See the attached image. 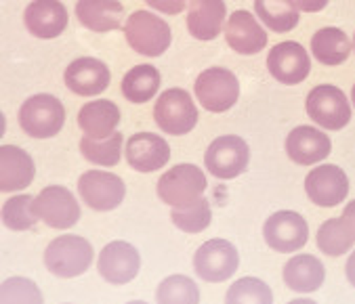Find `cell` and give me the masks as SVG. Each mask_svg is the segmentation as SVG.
<instances>
[{"label":"cell","mask_w":355,"mask_h":304,"mask_svg":"<svg viewBox=\"0 0 355 304\" xmlns=\"http://www.w3.org/2000/svg\"><path fill=\"white\" fill-rule=\"evenodd\" d=\"M42 260L51 275L59 279H76L91 269L95 260V248L83 235L65 233L49 242Z\"/></svg>","instance_id":"6da1fadb"},{"label":"cell","mask_w":355,"mask_h":304,"mask_svg":"<svg viewBox=\"0 0 355 304\" xmlns=\"http://www.w3.org/2000/svg\"><path fill=\"white\" fill-rule=\"evenodd\" d=\"M124 38L126 44L144 57H160L173 44V30L166 19L152 11H135L124 19Z\"/></svg>","instance_id":"7a4b0ae2"},{"label":"cell","mask_w":355,"mask_h":304,"mask_svg":"<svg viewBox=\"0 0 355 304\" xmlns=\"http://www.w3.org/2000/svg\"><path fill=\"white\" fill-rule=\"evenodd\" d=\"M193 95L202 109L210 114H225L240 101V82L232 69L212 65L198 73Z\"/></svg>","instance_id":"3957f363"},{"label":"cell","mask_w":355,"mask_h":304,"mask_svg":"<svg viewBox=\"0 0 355 304\" xmlns=\"http://www.w3.org/2000/svg\"><path fill=\"white\" fill-rule=\"evenodd\" d=\"M65 107L63 103L49 93H38L28 97L17 114L19 120V128L36 141H44V138H53L61 132L63 124H65Z\"/></svg>","instance_id":"277c9868"},{"label":"cell","mask_w":355,"mask_h":304,"mask_svg":"<svg viewBox=\"0 0 355 304\" xmlns=\"http://www.w3.org/2000/svg\"><path fill=\"white\" fill-rule=\"evenodd\" d=\"M200 111L193 97L179 87L166 89L154 103V122L168 136H183L198 126Z\"/></svg>","instance_id":"5b68a950"},{"label":"cell","mask_w":355,"mask_h":304,"mask_svg":"<svg viewBox=\"0 0 355 304\" xmlns=\"http://www.w3.org/2000/svg\"><path fill=\"white\" fill-rule=\"evenodd\" d=\"M208 187L206 175L196 164H177L168 168L156 183V193L171 208H187L204 197Z\"/></svg>","instance_id":"8992f818"},{"label":"cell","mask_w":355,"mask_h":304,"mask_svg":"<svg viewBox=\"0 0 355 304\" xmlns=\"http://www.w3.org/2000/svg\"><path fill=\"white\" fill-rule=\"evenodd\" d=\"M250 164V147L238 134H223L215 138L204 154V168L219 181L242 177Z\"/></svg>","instance_id":"52a82bcc"},{"label":"cell","mask_w":355,"mask_h":304,"mask_svg":"<svg viewBox=\"0 0 355 304\" xmlns=\"http://www.w3.org/2000/svg\"><path fill=\"white\" fill-rule=\"evenodd\" d=\"M240 269L238 248L223 238L204 242L193 254V271L206 283H223Z\"/></svg>","instance_id":"ba28073f"},{"label":"cell","mask_w":355,"mask_h":304,"mask_svg":"<svg viewBox=\"0 0 355 304\" xmlns=\"http://www.w3.org/2000/svg\"><path fill=\"white\" fill-rule=\"evenodd\" d=\"M265 244L279 254H295L309 242V224L295 210H277L263 222Z\"/></svg>","instance_id":"9c48e42d"},{"label":"cell","mask_w":355,"mask_h":304,"mask_svg":"<svg viewBox=\"0 0 355 304\" xmlns=\"http://www.w3.org/2000/svg\"><path fill=\"white\" fill-rule=\"evenodd\" d=\"M305 111L324 130H343L353 114L347 95L334 84L313 87L305 99Z\"/></svg>","instance_id":"30bf717a"},{"label":"cell","mask_w":355,"mask_h":304,"mask_svg":"<svg viewBox=\"0 0 355 304\" xmlns=\"http://www.w3.org/2000/svg\"><path fill=\"white\" fill-rule=\"evenodd\" d=\"M34 214L55 231H67L80 220V204L76 195L63 185L44 187L34 199Z\"/></svg>","instance_id":"8fae6325"},{"label":"cell","mask_w":355,"mask_h":304,"mask_svg":"<svg viewBox=\"0 0 355 304\" xmlns=\"http://www.w3.org/2000/svg\"><path fill=\"white\" fill-rule=\"evenodd\" d=\"M78 195L95 212H112L126 197L124 181L110 170H87L78 177Z\"/></svg>","instance_id":"7c38bea8"},{"label":"cell","mask_w":355,"mask_h":304,"mask_svg":"<svg viewBox=\"0 0 355 304\" xmlns=\"http://www.w3.org/2000/svg\"><path fill=\"white\" fill-rule=\"evenodd\" d=\"M271 78L284 87H297L305 82L311 73V59L303 44L295 40H284L269 48L265 61Z\"/></svg>","instance_id":"4fadbf2b"},{"label":"cell","mask_w":355,"mask_h":304,"mask_svg":"<svg viewBox=\"0 0 355 304\" xmlns=\"http://www.w3.org/2000/svg\"><path fill=\"white\" fill-rule=\"evenodd\" d=\"M141 271V254L139 250L124 242L116 240L101 248L97 256V273L110 285H126Z\"/></svg>","instance_id":"5bb4252c"},{"label":"cell","mask_w":355,"mask_h":304,"mask_svg":"<svg viewBox=\"0 0 355 304\" xmlns=\"http://www.w3.org/2000/svg\"><path fill=\"white\" fill-rule=\"evenodd\" d=\"M124 158L135 172L152 175L168 164L171 145L156 132H135L124 145Z\"/></svg>","instance_id":"9a60e30c"},{"label":"cell","mask_w":355,"mask_h":304,"mask_svg":"<svg viewBox=\"0 0 355 304\" xmlns=\"http://www.w3.org/2000/svg\"><path fill=\"white\" fill-rule=\"evenodd\" d=\"M305 193L320 208H334L349 195V177L336 164H320L305 177Z\"/></svg>","instance_id":"2e32d148"},{"label":"cell","mask_w":355,"mask_h":304,"mask_svg":"<svg viewBox=\"0 0 355 304\" xmlns=\"http://www.w3.org/2000/svg\"><path fill=\"white\" fill-rule=\"evenodd\" d=\"M63 82L78 97H97L107 91L112 71L97 57H78L63 69Z\"/></svg>","instance_id":"e0dca14e"},{"label":"cell","mask_w":355,"mask_h":304,"mask_svg":"<svg viewBox=\"0 0 355 304\" xmlns=\"http://www.w3.org/2000/svg\"><path fill=\"white\" fill-rule=\"evenodd\" d=\"M284 151L299 166H318L332 154L330 136L318 126H297L284 141Z\"/></svg>","instance_id":"ac0fdd59"},{"label":"cell","mask_w":355,"mask_h":304,"mask_svg":"<svg viewBox=\"0 0 355 304\" xmlns=\"http://www.w3.org/2000/svg\"><path fill=\"white\" fill-rule=\"evenodd\" d=\"M223 36H225L227 46L238 55H257V53L265 51V46L269 42L265 26L259 21L257 15H252L250 11H244V9L234 11L227 17Z\"/></svg>","instance_id":"d6986e66"},{"label":"cell","mask_w":355,"mask_h":304,"mask_svg":"<svg viewBox=\"0 0 355 304\" xmlns=\"http://www.w3.org/2000/svg\"><path fill=\"white\" fill-rule=\"evenodd\" d=\"M26 30L38 40L59 38L69 24V13L61 0H32L24 11Z\"/></svg>","instance_id":"ffe728a7"},{"label":"cell","mask_w":355,"mask_h":304,"mask_svg":"<svg viewBox=\"0 0 355 304\" xmlns=\"http://www.w3.org/2000/svg\"><path fill=\"white\" fill-rule=\"evenodd\" d=\"M36 179L34 158L24 147L0 145V191L19 193Z\"/></svg>","instance_id":"44dd1931"},{"label":"cell","mask_w":355,"mask_h":304,"mask_svg":"<svg viewBox=\"0 0 355 304\" xmlns=\"http://www.w3.org/2000/svg\"><path fill=\"white\" fill-rule=\"evenodd\" d=\"M227 24V7L223 0H191L187 15H185V26L187 32L200 40V42H210L223 34Z\"/></svg>","instance_id":"7402d4cb"},{"label":"cell","mask_w":355,"mask_h":304,"mask_svg":"<svg viewBox=\"0 0 355 304\" xmlns=\"http://www.w3.org/2000/svg\"><path fill=\"white\" fill-rule=\"evenodd\" d=\"M76 17L83 28L95 34H107L124 28V7L118 0H78Z\"/></svg>","instance_id":"603a6c76"},{"label":"cell","mask_w":355,"mask_h":304,"mask_svg":"<svg viewBox=\"0 0 355 304\" xmlns=\"http://www.w3.org/2000/svg\"><path fill=\"white\" fill-rule=\"evenodd\" d=\"M282 279L288 289L297 294H313L324 285L326 269L313 254H295L284 265Z\"/></svg>","instance_id":"cb8c5ba5"},{"label":"cell","mask_w":355,"mask_h":304,"mask_svg":"<svg viewBox=\"0 0 355 304\" xmlns=\"http://www.w3.org/2000/svg\"><path fill=\"white\" fill-rule=\"evenodd\" d=\"M120 107L110 99H95L80 107L78 111V128L85 136L91 138H107L118 132L120 126Z\"/></svg>","instance_id":"d4e9b609"},{"label":"cell","mask_w":355,"mask_h":304,"mask_svg":"<svg viewBox=\"0 0 355 304\" xmlns=\"http://www.w3.org/2000/svg\"><path fill=\"white\" fill-rule=\"evenodd\" d=\"M160 84H162L160 71L152 63H141V65L130 67L124 73L120 91H122V97L128 103L144 105V103H150L158 95Z\"/></svg>","instance_id":"484cf974"},{"label":"cell","mask_w":355,"mask_h":304,"mask_svg":"<svg viewBox=\"0 0 355 304\" xmlns=\"http://www.w3.org/2000/svg\"><path fill=\"white\" fill-rule=\"evenodd\" d=\"M353 51V40L340 28H322L311 36L313 57L328 67H336L349 59Z\"/></svg>","instance_id":"4316f807"},{"label":"cell","mask_w":355,"mask_h":304,"mask_svg":"<svg viewBox=\"0 0 355 304\" xmlns=\"http://www.w3.org/2000/svg\"><path fill=\"white\" fill-rule=\"evenodd\" d=\"M254 15L275 34H288L301 21V11L295 0H254Z\"/></svg>","instance_id":"83f0119b"},{"label":"cell","mask_w":355,"mask_h":304,"mask_svg":"<svg viewBox=\"0 0 355 304\" xmlns=\"http://www.w3.org/2000/svg\"><path fill=\"white\" fill-rule=\"evenodd\" d=\"M124 134L116 132L107 138H91V136H83L78 143L80 156L93 164V166H101V168H114L120 164L122 154H124Z\"/></svg>","instance_id":"f1b7e54d"},{"label":"cell","mask_w":355,"mask_h":304,"mask_svg":"<svg viewBox=\"0 0 355 304\" xmlns=\"http://www.w3.org/2000/svg\"><path fill=\"white\" fill-rule=\"evenodd\" d=\"M315 244H318V250L322 254H326L330 258H338V256L349 254L353 250L355 238L351 235L343 216H338V218H328L320 224L318 235H315Z\"/></svg>","instance_id":"f546056e"},{"label":"cell","mask_w":355,"mask_h":304,"mask_svg":"<svg viewBox=\"0 0 355 304\" xmlns=\"http://www.w3.org/2000/svg\"><path fill=\"white\" fill-rule=\"evenodd\" d=\"M34 195L30 193H17L9 197L3 208H0V220L9 231H30L38 222V216L34 214Z\"/></svg>","instance_id":"4dcf8cb0"},{"label":"cell","mask_w":355,"mask_h":304,"mask_svg":"<svg viewBox=\"0 0 355 304\" xmlns=\"http://www.w3.org/2000/svg\"><path fill=\"white\" fill-rule=\"evenodd\" d=\"M198 283L181 273L164 277L156 287V304H200Z\"/></svg>","instance_id":"1f68e13d"},{"label":"cell","mask_w":355,"mask_h":304,"mask_svg":"<svg viewBox=\"0 0 355 304\" xmlns=\"http://www.w3.org/2000/svg\"><path fill=\"white\" fill-rule=\"evenodd\" d=\"M225 304H273V289L259 277H240L225 292Z\"/></svg>","instance_id":"d6a6232c"},{"label":"cell","mask_w":355,"mask_h":304,"mask_svg":"<svg viewBox=\"0 0 355 304\" xmlns=\"http://www.w3.org/2000/svg\"><path fill=\"white\" fill-rule=\"evenodd\" d=\"M171 220L183 233H189V235L202 233L212 222L210 202L206 197H202L187 208H171Z\"/></svg>","instance_id":"836d02e7"},{"label":"cell","mask_w":355,"mask_h":304,"mask_svg":"<svg viewBox=\"0 0 355 304\" xmlns=\"http://www.w3.org/2000/svg\"><path fill=\"white\" fill-rule=\"evenodd\" d=\"M0 304H44V296L34 279L15 275L0 283Z\"/></svg>","instance_id":"e575fe53"},{"label":"cell","mask_w":355,"mask_h":304,"mask_svg":"<svg viewBox=\"0 0 355 304\" xmlns=\"http://www.w3.org/2000/svg\"><path fill=\"white\" fill-rule=\"evenodd\" d=\"M191 0H146V5L152 7V11H158L162 15H181L185 9H189Z\"/></svg>","instance_id":"d590c367"},{"label":"cell","mask_w":355,"mask_h":304,"mask_svg":"<svg viewBox=\"0 0 355 304\" xmlns=\"http://www.w3.org/2000/svg\"><path fill=\"white\" fill-rule=\"evenodd\" d=\"M330 0H295L301 13H320L328 7Z\"/></svg>","instance_id":"8d00e7d4"},{"label":"cell","mask_w":355,"mask_h":304,"mask_svg":"<svg viewBox=\"0 0 355 304\" xmlns=\"http://www.w3.org/2000/svg\"><path fill=\"white\" fill-rule=\"evenodd\" d=\"M343 220L347 222V226H349V231H351V235L355 238V199L353 202H349L347 206H345V210H343Z\"/></svg>","instance_id":"74e56055"},{"label":"cell","mask_w":355,"mask_h":304,"mask_svg":"<svg viewBox=\"0 0 355 304\" xmlns=\"http://www.w3.org/2000/svg\"><path fill=\"white\" fill-rule=\"evenodd\" d=\"M345 277H347L349 285L355 287V250L349 254V258H347V262H345Z\"/></svg>","instance_id":"f35d334b"},{"label":"cell","mask_w":355,"mask_h":304,"mask_svg":"<svg viewBox=\"0 0 355 304\" xmlns=\"http://www.w3.org/2000/svg\"><path fill=\"white\" fill-rule=\"evenodd\" d=\"M286 304H318V302L313 298H295V300H291Z\"/></svg>","instance_id":"ab89813d"},{"label":"cell","mask_w":355,"mask_h":304,"mask_svg":"<svg viewBox=\"0 0 355 304\" xmlns=\"http://www.w3.org/2000/svg\"><path fill=\"white\" fill-rule=\"evenodd\" d=\"M351 105H353V109H355V84H353V89H351Z\"/></svg>","instance_id":"60d3db41"},{"label":"cell","mask_w":355,"mask_h":304,"mask_svg":"<svg viewBox=\"0 0 355 304\" xmlns=\"http://www.w3.org/2000/svg\"><path fill=\"white\" fill-rule=\"evenodd\" d=\"M126 304H150V302H146V300H130V302H126Z\"/></svg>","instance_id":"b9f144b4"},{"label":"cell","mask_w":355,"mask_h":304,"mask_svg":"<svg viewBox=\"0 0 355 304\" xmlns=\"http://www.w3.org/2000/svg\"><path fill=\"white\" fill-rule=\"evenodd\" d=\"M353 53H355V34H353Z\"/></svg>","instance_id":"7bdbcfd3"},{"label":"cell","mask_w":355,"mask_h":304,"mask_svg":"<svg viewBox=\"0 0 355 304\" xmlns=\"http://www.w3.org/2000/svg\"><path fill=\"white\" fill-rule=\"evenodd\" d=\"M61 304H72V302H61Z\"/></svg>","instance_id":"ee69618b"}]
</instances>
